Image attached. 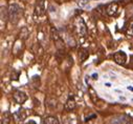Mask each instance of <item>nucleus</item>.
I'll use <instances>...</instances> for the list:
<instances>
[{
  "label": "nucleus",
  "instance_id": "9d476101",
  "mask_svg": "<svg viewBox=\"0 0 133 124\" xmlns=\"http://www.w3.org/2000/svg\"><path fill=\"white\" fill-rule=\"evenodd\" d=\"M43 124H60V121L58 120L57 117L48 116L43 119Z\"/></svg>",
  "mask_w": 133,
  "mask_h": 124
},
{
  "label": "nucleus",
  "instance_id": "39448f33",
  "mask_svg": "<svg viewBox=\"0 0 133 124\" xmlns=\"http://www.w3.org/2000/svg\"><path fill=\"white\" fill-rule=\"evenodd\" d=\"M76 26H77V29H78V33L82 36V37H85L86 34H87V26L84 22V20L82 18H78L77 21H76Z\"/></svg>",
  "mask_w": 133,
  "mask_h": 124
},
{
  "label": "nucleus",
  "instance_id": "aec40b11",
  "mask_svg": "<svg viewBox=\"0 0 133 124\" xmlns=\"http://www.w3.org/2000/svg\"><path fill=\"white\" fill-rule=\"evenodd\" d=\"M92 79H97V74H93L92 75Z\"/></svg>",
  "mask_w": 133,
  "mask_h": 124
},
{
  "label": "nucleus",
  "instance_id": "1a4fd4ad",
  "mask_svg": "<svg viewBox=\"0 0 133 124\" xmlns=\"http://www.w3.org/2000/svg\"><path fill=\"white\" fill-rule=\"evenodd\" d=\"M13 117L18 121V122H23L26 119V113L24 109H18L13 114Z\"/></svg>",
  "mask_w": 133,
  "mask_h": 124
},
{
  "label": "nucleus",
  "instance_id": "ddd939ff",
  "mask_svg": "<svg viewBox=\"0 0 133 124\" xmlns=\"http://www.w3.org/2000/svg\"><path fill=\"white\" fill-rule=\"evenodd\" d=\"M89 95H90V98L92 100V102L96 103V101L98 100V97H97V94H96V91L92 88V87H89Z\"/></svg>",
  "mask_w": 133,
  "mask_h": 124
},
{
  "label": "nucleus",
  "instance_id": "6ab92c4d",
  "mask_svg": "<svg viewBox=\"0 0 133 124\" xmlns=\"http://www.w3.org/2000/svg\"><path fill=\"white\" fill-rule=\"evenodd\" d=\"M25 124H37V123H36L35 121H32V120H29V121H28V122H26Z\"/></svg>",
  "mask_w": 133,
  "mask_h": 124
},
{
  "label": "nucleus",
  "instance_id": "a211bd4d",
  "mask_svg": "<svg viewBox=\"0 0 133 124\" xmlns=\"http://www.w3.org/2000/svg\"><path fill=\"white\" fill-rule=\"evenodd\" d=\"M127 124H133V119L131 118V117H128V119H127V122H126Z\"/></svg>",
  "mask_w": 133,
  "mask_h": 124
},
{
  "label": "nucleus",
  "instance_id": "412c9836",
  "mask_svg": "<svg viewBox=\"0 0 133 124\" xmlns=\"http://www.w3.org/2000/svg\"><path fill=\"white\" fill-rule=\"evenodd\" d=\"M128 89H129V90H133V87H131V86H128Z\"/></svg>",
  "mask_w": 133,
  "mask_h": 124
},
{
  "label": "nucleus",
  "instance_id": "2eb2a0df",
  "mask_svg": "<svg viewBox=\"0 0 133 124\" xmlns=\"http://www.w3.org/2000/svg\"><path fill=\"white\" fill-rule=\"evenodd\" d=\"M126 34H127V36H129V37H132V36H133V22H131V23L129 24V26L127 27Z\"/></svg>",
  "mask_w": 133,
  "mask_h": 124
},
{
  "label": "nucleus",
  "instance_id": "f03ea898",
  "mask_svg": "<svg viewBox=\"0 0 133 124\" xmlns=\"http://www.w3.org/2000/svg\"><path fill=\"white\" fill-rule=\"evenodd\" d=\"M50 33H51V38H52V40H54L57 48L58 49H62L63 48V45H64V42H63L62 36H60V34L58 32V29L55 28V27H52L51 30H50Z\"/></svg>",
  "mask_w": 133,
  "mask_h": 124
},
{
  "label": "nucleus",
  "instance_id": "dca6fc26",
  "mask_svg": "<svg viewBox=\"0 0 133 124\" xmlns=\"http://www.w3.org/2000/svg\"><path fill=\"white\" fill-rule=\"evenodd\" d=\"M88 0H79L78 1V5L80 7V8H85L87 4H88Z\"/></svg>",
  "mask_w": 133,
  "mask_h": 124
},
{
  "label": "nucleus",
  "instance_id": "4468645a",
  "mask_svg": "<svg viewBox=\"0 0 133 124\" xmlns=\"http://www.w3.org/2000/svg\"><path fill=\"white\" fill-rule=\"evenodd\" d=\"M28 36H29V32H28L27 27H23L21 29V32H20V38L22 40H25V39H27Z\"/></svg>",
  "mask_w": 133,
  "mask_h": 124
},
{
  "label": "nucleus",
  "instance_id": "9b49d317",
  "mask_svg": "<svg viewBox=\"0 0 133 124\" xmlns=\"http://www.w3.org/2000/svg\"><path fill=\"white\" fill-rule=\"evenodd\" d=\"M12 120V115L10 111H4L1 116V124H10Z\"/></svg>",
  "mask_w": 133,
  "mask_h": 124
},
{
  "label": "nucleus",
  "instance_id": "423d86ee",
  "mask_svg": "<svg viewBox=\"0 0 133 124\" xmlns=\"http://www.w3.org/2000/svg\"><path fill=\"white\" fill-rule=\"evenodd\" d=\"M76 100H75V98H74V96H69L68 97V99L66 100V102H65V104H64V109L66 110V111H72L75 108H76Z\"/></svg>",
  "mask_w": 133,
  "mask_h": 124
},
{
  "label": "nucleus",
  "instance_id": "20e7f679",
  "mask_svg": "<svg viewBox=\"0 0 133 124\" xmlns=\"http://www.w3.org/2000/svg\"><path fill=\"white\" fill-rule=\"evenodd\" d=\"M13 97H14V100L18 104H20V105H22L23 103H25L26 100H27V95H26V92H24L23 90H16L14 92Z\"/></svg>",
  "mask_w": 133,
  "mask_h": 124
},
{
  "label": "nucleus",
  "instance_id": "7ed1b4c3",
  "mask_svg": "<svg viewBox=\"0 0 133 124\" xmlns=\"http://www.w3.org/2000/svg\"><path fill=\"white\" fill-rule=\"evenodd\" d=\"M113 59H114V61H115V63H117L118 65H125L126 62H127V55H126L125 52L118 51V52L114 53Z\"/></svg>",
  "mask_w": 133,
  "mask_h": 124
},
{
  "label": "nucleus",
  "instance_id": "f8f14e48",
  "mask_svg": "<svg viewBox=\"0 0 133 124\" xmlns=\"http://www.w3.org/2000/svg\"><path fill=\"white\" fill-rule=\"evenodd\" d=\"M8 18H9V11H6L4 7H2L1 8V27L2 28H3V22L5 23Z\"/></svg>",
  "mask_w": 133,
  "mask_h": 124
},
{
  "label": "nucleus",
  "instance_id": "f3484780",
  "mask_svg": "<svg viewBox=\"0 0 133 124\" xmlns=\"http://www.w3.org/2000/svg\"><path fill=\"white\" fill-rule=\"evenodd\" d=\"M81 55H82V57H81V60H82V61H85V59L88 57V53H87L86 49H83L82 53H81Z\"/></svg>",
  "mask_w": 133,
  "mask_h": 124
},
{
  "label": "nucleus",
  "instance_id": "6e6552de",
  "mask_svg": "<svg viewBox=\"0 0 133 124\" xmlns=\"http://www.w3.org/2000/svg\"><path fill=\"white\" fill-rule=\"evenodd\" d=\"M118 11V4L116 2H112L110 4L107 5V10H106V13L109 15V16H114Z\"/></svg>",
  "mask_w": 133,
  "mask_h": 124
},
{
  "label": "nucleus",
  "instance_id": "0eeeda50",
  "mask_svg": "<svg viewBox=\"0 0 133 124\" xmlns=\"http://www.w3.org/2000/svg\"><path fill=\"white\" fill-rule=\"evenodd\" d=\"M45 15V5H44V1H40L35 9V18L38 17H42Z\"/></svg>",
  "mask_w": 133,
  "mask_h": 124
},
{
  "label": "nucleus",
  "instance_id": "f257e3e1",
  "mask_svg": "<svg viewBox=\"0 0 133 124\" xmlns=\"http://www.w3.org/2000/svg\"><path fill=\"white\" fill-rule=\"evenodd\" d=\"M9 20L11 23L16 24L22 16V8L17 3H12L9 7Z\"/></svg>",
  "mask_w": 133,
  "mask_h": 124
}]
</instances>
